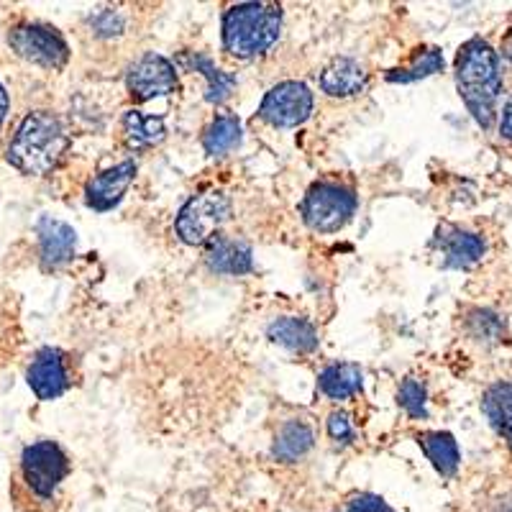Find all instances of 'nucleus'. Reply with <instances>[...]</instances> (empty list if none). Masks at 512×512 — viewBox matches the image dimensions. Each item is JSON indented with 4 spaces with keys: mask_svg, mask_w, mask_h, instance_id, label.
Segmentation results:
<instances>
[{
    "mask_svg": "<svg viewBox=\"0 0 512 512\" xmlns=\"http://www.w3.org/2000/svg\"><path fill=\"white\" fill-rule=\"evenodd\" d=\"M456 88L479 126H495L502 90L500 57L484 39H469L456 54Z\"/></svg>",
    "mask_w": 512,
    "mask_h": 512,
    "instance_id": "1",
    "label": "nucleus"
},
{
    "mask_svg": "<svg viewBox=\"0 0 512 512\" xmlns=\"http://www.w3.org/2000/svg\"><path fill=\"white\" fill-rule=\"evenodd\" d=\"M70 149L62 121L49 111H34L8 144V162L29 177H47Z\"/></svg>",
    "mask_w": 512,
    "mask_h": 512,
    "instance_id": "2",
    "label": "nucleus"
},
{
    "mask_svg": "<svg viewBox=\"0 0 512 512\" xmlns=\"http://www.w3.org/2000/svg\"><path fill=\"white\" fill-rule=\"evenodd\" d=\"M282 31V8L272 3H239L223 16V47L239 59L267 52Z\"/></svg>",
    "mask_w": 512,
    "mask_h": 512,
    "instance_id": "3",
    "label": "nucleus"
},
{
    "mask_svg": "<svg viewBox=\"0 0 512 512\" xmlns=\"http://www.w3.org/2000/svg\"><path fill=\"white\" fill-rule=\"evenodd\" d=\"M231 218V200L221 190L200 192L185 203L177 216V236L187 246H203L216 239L223 223Z\"/></svg>",
    "mask_w": 512,
    "mask_h": 512,
    "instance_id": "4",
    "label": "nucleus"
},
{
    "mask_svg": "<svg viewBox=\"0 0 512 512\" xmlns=\"http://www.w3.org/2000/svg\"><path fill=\"white\" fill-rule=\"evenodd\" d=\"M356 210V192L338 182H318L308 190L300 213L313 231L333 233L351 221Z\"/></svg>",
    "mask_w": 512,
    "mask_h": 512,
    "instance_id": "5",
    "label": "nucleus"
},
{
    "mask_svg": "<svg viewBox=\"0 0 512 512\" xmlns=\"http://www.w3.org/2000/svg\"><path fill=\"white\" fill-rule=\"evenodd\" d=\"M21 474L39 500H52L59 484L70 474V459L54 441H36L21 454Z\"/></svg>",
    "mask_w": 512,
    "mask_h": 512,
    "instance_id": "6",
    "label": "nucleus"
},
{
    "mask_svg": "<svg viewBox=\"0 0 512 512\" xmlns=\"http://www.w3.org/2000/svg\"><path fill=\"white\" fill-rule=\"evenodd\" d=\"M8 44L21 59L41 64L47 70H62L70 59V47L57 29L44 24H21L8 34Z\"/></svg>",
    "mask_w": 512,
    "mask_h": 512,
    "instance_id": "7",
    "label": "nucleus"
},
{
    "mask_svg": "<svg viewBox=\"0 0 512 512\" xmlns=\"http://www.w3.org/2000/svg\"><path fill=\"white\" fill-rule=\"evenodd\" d=\"M313 113V93L303 82H280L264 95L259 105V118L272 126L292 128L305 123Z\"/></svg>",
    "mask_w": 512,
    "mask_h": 512,
    "instance_id": "8",
    "label": "nucleus"
},
{
    "mask_svg": "<svg viewBox=\"0 0 512 512\" xmlns=\"http://www.w3.org/2000/svg\"><path fill=\"white\" fill-rule=\"evenodd\" d=\"M128 90L136 95L139 100H152L162 98V95L175 93L180 88L177 82L175 64L164 59L162 54H144L141 59H136L128 70Z\"/></svg>",
    "mask_w": 512,
    "mask_h": 512,
    "instance_id": "9",
    "label": "nucleus"
},
{
    "mask_svg": "<svg viewBox=\"0 0 512 512\" xmlns=\"http://www.w3.org/2000/svg\"><path fill=\"white\" fill-rule=\"evenodd\" d=\"M36 233H39L41 267L47 269V272L64 267L75 256L77 233L70 223L44 216L36 223Z\"/></svg>",
    "mask_w": 512,
    "mask_h": 512,
    "instance_id": "10",
    "label": "nucleus"
},
{
    "mask_svg": "<svg viewBox=\"0 0 512 512\" xmlns=\"http://www.w3.org/2000/svg\"><path fill=\"white\" fill-rule=\"evenodd\" d=\"M26 379H29V387L39 400H57L59 395H64V390L70 387V377H67L62 351L52 349V346L41 349L31 359Z\"/></svg>",
    "mask_w": 512,
    "mask_h": 512,
    "instance_id": "11",
    "label": "nucleus"
},
{
    "mask_svg": "<svg viewBox=\"0 0 512 512\" xmlns=\"http://www.w3.org/2000/svg\"><path fill=\"white\" fill-rule=\"evenodd\" d=\"M433 249L441 256L443 267L466 269L484 256V241L477 233L461 231V228H441L433 239Z\"/></svg>",
    "mask_w": 512,
    "mask_h": 512,
    "instance_id": "12",
    "label": "nucleus"
},
{
    "mask_svg": "<svg viewBox=\"0 0 512 512\" xmlns=\"http://www.w3.org/2000/svg\"><path fill=\"white\" fill-rule=\"evenodd\" d=\"M136 177V162H121L116 167L105 169L100 175H95L93 180L85 187V195H88V205L95 210H111L113 205L121 203L123 192L128 190V185L134 182Z\"/></svg>",
    "mask_w": 512,
    "mask_h": 512,
    "instance_id": "13",
    "label": "nucleus"
},
{
    "mask_svg": "<svg viewBox=\"0 0 512 512\" xmlns=\"http://www.w3.org/2000/svg\"><path fill=\"white\" fill-rule=\"evenodd\" d=\"M320 88L333 98H351V95H359L367 88V72L359 62L349 57L333 59L320 75Z\"/></svg>",
    "mask_w": 512,
    "mask_h": 512,
    "instance_id": "14",
    "label": "nucleus"
},
{
    "mask_svg": "<svg viewBox=\"0 0 512 512\" xmlns=\"http://www.w3.org/2000/svg\"><path fill=\"white\" fill-rule=\"evenodd\" d=\"M205 262L213 272L218 274H249L254 267V256L244 241H233L226 236H216L208 241V251H205Z\"/></svg>",
    "mask_w": 512,
    "mask_h": 512,
    "instance_id": "15",
    "label": "nucleus"
},
{
    "mask_svg": "<svg viewBox=\"0 0 512 512\" xmlns=\"http://www.w3.org/2000/svg\"><path fill=\"white\" fill-rule=\"evenodd\" d=\"M418 446L423 448V454L428 456V461L433 464L441 477H454L456 469L461 464V451L459 443L451 433L446 431H425L418 433Z\"/></svg>",
    "mask_w": 512,
    "mask_h": 512,
    "instance_id": "16",
    "label": "nucleus"
},
{
    "mask_svg": "<svg viewBox=\"0 0 512 512\" xmlns=\"http://www.w3.org/2000/svg\"><path fill=\"white\" fill-rule=\"evenodd\" d=\"M267 336L274 344L297 351V354H310L318 346V331L305 318H277L269 326Z\"/></svg>",
    "mask_w": 512,
    "mask_h": 512,
    "instance_id": "17",
    "label": "nucleus"
},
{
    "mask_svg": "<svg viewBox=\"0 0 512 512\" xmlns=\"http://www.w3.org/2000/svg\"><path fill=\"white\" fill-rule=\"evenodd\" d=\"M315 436L308 425L300 423V420H290L280 428V433L274 436L272 454L277 461H285V464H292V461L303 459L313 448Z\"/></svg>",
    "mask_w": 512,
    "mask_h": 512,
    "instance_id": "18",
    "label": "nucleus"
},
{
    "mask_svg": "<svg viewBox=\"0 0 512 512\" xmlns=\"http://www.w3.org/2000/svg\"><path fill=\"white\" fill-rule=\"evenodd\" d=\"M361 384H364V377L356 364H331L318 377L320 392L331 400H349L361 390Z\"/></svg>",
    "mask_w": 512,
    "mask_h": 512,
    "instance_id": "19",
    "label": "nucleus"
},
{
    "mask_svg": "<svg viewBox=\"0 0 512 512\" xmlns=\"http://www.w3.org/2000/svg\"><path fill=\"white\" fill-rule=\"evenodd\" d=\"M484 415L495 425L497 433L507 438L512 446V382H497L484 392Z\"/></svg>",
    "mask_w": 512,
    "mask_h": 512,
    "instance_id": "20",
    "label": "nucleus"
},
{
    "mask_svg": "<svg viewBox=\"0 0 512 512\" xmlns=\"http://www.w3.org/2000/svg\"><path fill=\"white\" fill-rule=\"evenodd\" d=\"M123 131H126V141L134 149H146L164 139L167 128H164V118L146 116L141 111H126L123 113Z\"/></svg>",
    "mask_w": 512,
    "mask_h": 512,
    "instance_id": "21",
    "label": "nucleus"
},
{
    "mask_svg": "<svg viewBox=\"0 0 512 512\" xmlns=\"http://www.w3.org/2000/svg\"><path fill=\"white\" fill-rule=\"evenodd\" d=\"M239 141H241V123L239 118L231 116V113L218 116L216 121L210 123L208 131H205L203 136V146L210 157H223V154H228L231 149H236Z\"/></svg>",
    "mask_w": 512,
    "mask_h": 512,
    "instance_id": "22",
    "label": "nucleus"
},
{
    "mask_svg": "<svg viewBox=\"0 0 512 512\" xmlns=\"http://www.w3.org/2000/svg\"><path fill=\"white\" fill-rule=\"evenodd\" d=\"M441 70H443L441 49L428 47V49H423V52H418V57H415L413 64H408V67H400V70L387 72V80L405 85V82L423 80V77H431Z\"/></svg>",
    "mask_w": 512,
    "mask_h": 512,
    "instance_id": "23",
    "label": "nucleus"
},
{
    "mask_svg": "<svg viewBox=\"0 0 512 512\" xmlns=\"http://www.w3.org/2000/svg\"><path fill=\"white\" fill-rule=\"evenodd\" d=\"M187 62H190L195 70H200L205 77H208V100L210 103H223V100L231 95L233 85H236V77H233L231 72L218 70L216 64L210 62V59L198 57V54H195L192 59H187Z\"/></svg>",
    "mask_w": 512,
    "mask_h": 512,
    "instance_id": "24",
    "label": "nucleus"
},
{
    "mask_svg": "<svg viewBox=\"0 0 512 512\" xmlns=\"http://www.w3.org/2000/svg\"><path fill=\"white\" fill-rule=\"evenodd\" d=\"M397 402H400V408L405 410L410 418H428V392H425V384L420 382V379H405V382L400 384V392H397Z\"/></svg>",
    "mask_w": 512,
    "mask_h": 512,
    "instance_id": "25",
    "label": "nucleus"
},
{
    "mask_svg": "<svg viewBox=\"0 0 512 512\" xmlns=\"http://www.w3.org/2000/svg\"><path fill=\"white\" fill-rule=\"evenodd\" d=\"M469 333L479 341H500L502 320L489 310H477V313L469 315Z\"/></svg>",
    "mask_w": 512,
    "mask_h": 512,
    "instance_id": "26",
    "label": "nucleus"
},
{
    "mask_svg": "<svg viewBox=\"0 0 512 512\" xmlns=\"http://www.w3.org/2000/svg\"><path fill=\"white\" fill-rule=\"evenodd\" d=\"M328 436L336 443H344V446L354 441V425H351V418L344 410H336V413L328 415Z\"/></svg>",
    "mask_w": 512,
    "mask_h": 512,
    "instance_id": "27",
    "label": "nucleus"
},
{
    "mask_svg": "<svg viewBox=\"0 0 512 512\" xmlns=\"http://www.w3.org/2000/svg\"><path fill=\"white\" fill-rule=\"evenodd\" d=\"M90 24H93L95 34L100 36H116L123 31V18L116 11H100L95 16H90Z\"/></svg>",
    "mask_w": 512,
    "mask_h": 512,
    "instance_id": "28",
    "label": "nucleus"
},
{
    "mask_svg": "<svg viewBox=\"0 0 512 512\" xmlns=\"http://www.w3.org/2000/svg\"><path fill=\"white\" fill-rule=\"evenodd\" d=\"M346 512H395L382 497L369 495V492H361V495H354L346 505Z\"/></svg>",
    "mask_w": 512,
    "mask_h": 512,
    "instance_id": "29",
    "label": "nucleus"
},
{
    "mask_svg": "<svg viewBox=\"0 0 512 512\" xmlns=\"http://www.w3.org/2000/svg\"><path fill=\"white\" fill-rule=\"evenodd\" d=\"M502 134L512 141V98L510 103H507L505 113H502Z\"/></svg>",
    "mask_w": 512,
    "mask_h": 512,
    "instance_id": "30",
    "label": "nucleus"
},
{
    "mask_svg": "<svg viewBox=\"0 0 512 512\" xmlns=\"http://www.w3.org/2000/svg\"><path fill=\"white\" fill-rule=\"evenodd\" d=\"M6 116H8V93H6V88L0 85V126H3Z\"/></svg>",
    "mask_w": 512,
    "mask_h": 512,
    "instance_id": "31",
    "label": "nucleus"
},
{
    "mask_svg": "<svg viewBox=\"0 0 512 512\" xmlns=\"http://www.w3.org/2000/svg\"><path fill=\"white\" fill-rule=\"evenodd\" d=\"M495 512H512V495L505 497V500H500V505L495 507Z\"/></svg>",
    "mask_w": 512,
    "mask_h": 512,
    "instance_id": "32",
    "label": "nucleus"
}]
</instances>
